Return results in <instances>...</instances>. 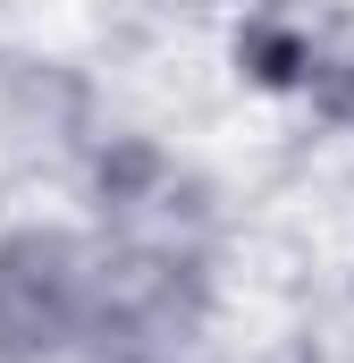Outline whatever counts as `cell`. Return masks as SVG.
Instances as JSON below:
<instances>
[{"mask_svg":"<svg viewBox=\"0 0 354 363\" xmlns=\"http://www.w3.org/2000/svg\"><path fill=\"white\" fill-rule=\"evenodd\" d=\"M76 194H85V228L101 245L219 262V186L194 152H177L161 135L101 127L76 152Z\"/></svg>","mask_w":354,"mask_h":363,"instance_id":"1","label":"cell"},{"mask_svg":"<svg viewBox=\"0 0 354 363\" xmlns=\"http://www.w3.org/2000/svg\"><path fill=\"white\" fill-rule=\"evenodd\" d=\"M219 330V262L93 237V321L76 363H202Z\"/></svg>","mask_w":354,"mask_h":363,"instance_id":"2","label":"cell"},{"mask_svg":"<svg viewBox=\"0 0 354 363\" xmlns=\"http://www.w3.org/2000/svg\"><path fill=\"white\" fill-rule=\"evenodd\" d=\"M93 321V228L59 211L0 220V363H76Z\"/></svg>","mask_w":354,"mask_h":363,"instance_id":"3","label":"cell"},{"mask_svg":"<svg viewBox=\"0 0 354 363\" xmlns=\"http://www.w3.org/2000/svg\"><path fill=\"white\" fill-rule=\"evenodd\" d=\"M354 43L346 17H312V9H262V17H245V26H228V68H236V85L262 93V101H287V110H304L312 85L329 77V60Z\"/></svg>","mask_w":354,"mask_h":363,"instance_id":"4","label":"cell"},{"mask_svg":"<svg viewBox=\"0 0 354 363\" xmlns=\"http://www.w3.org/2000/svg\"><path fill=\"white\" fill-rule=\"evenodd\" d=\"M346 321H354V262H346Z\"/></svg>","mask_w":354,"mask_h":363,"instance_id":"5","label":"cell"}]
</instances>
